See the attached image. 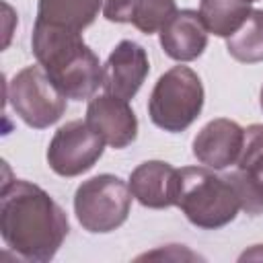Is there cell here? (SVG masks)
Returning <instances> with one entry per match:
<instances>
[{
    "label": "cell",
    "mask_w": 263,
    "mask_h": 263,
    "mask_svg": "<svg viewBox=\"0 0 263 263\" xmlns=\"http://www.w3.org/2000/svg\"><path fill=\"white\" fill-rule=\"evenodd\" d=\"M68 230L66 212L45 189L25 179H6L2 183L0 234L18 259L51 261Z\"/></svg>",
    "instance_id": "cell-1"
},
{
    "label": "cell",
    "mask_w": 263,
    "mask_h": 263,
    "mask_svg": "<svg viewBox=\"0 0 263 263\" xmlns=\"http://www.w3.org/2000/svg\"><path fill=\"white\" fill-rule=\"evenodd\" d=\"M31 49L39 66L68 99H92L103 86V66L78 31L35 21Z\"/></svg>",
    "instance_id": "cell-2"
},
{
    "label": "cell",
    "mask_w": 263,
    "mask_h": 263,
    "mask_svg": "<svg viewBox=\"0 0 263 263\" xmlns=\"http://www.w3.org/2000/svg\"><path fill=\"white\" fill-rule=\"evenodd\" d=\"M177 208L185 218L205 230L230 224L240 210V199L228 177H220L210 166L179 168Z\"/></svg>",
    "instance_id": "cell-3"
},
{
    "label": "cell",
    "mask_w": 263,
    "mask_h": 263,
    "mask_svg": "<svg viewBox=\"0 0 263 263\" xmlns=\"http://www.w3.org/2000/svg\"><path fill=\"white\" fill-rule=\"evenodd\" d=\"M201 107L203 84L187 66L166 70L156 80L148 99V115L152 123L171 134L187 129L199 117Z\"/></svg>",
    "instance_id": "cell-4"
},
{
    "label": "cell",
    "mask_w": 263,
    "mask_h": 263,
    "mask_svg": "<svg viewBox=\"0 0 263 263\" xmlns=\"http://www.w3.org/2000/svg\"><path fill=\"white\" fill-rule=\"evenodd\" d=\"M132 208L129 185L115 175H97L78 185L74 193V214L80 226L95 234L119 228Z\"/></svg>",
    "instance_id": "cell-5"
},
{
    "label": "cell",
    "mask_w": 263,
    "mask_h": 263,
    "mask_svg": "<svg viewBox=\"0 0 263 263\" xmlns=\"http://www.w3.org/2000/svg\"><path fill=\"white\" fill-rule=\"evenodd\" d=\"M6 99L29 127L45 129L62 119L68 97L41 66H27L6 84Z\"/></svg>",
    "instance_id": "cell-6"
},
{
    "label": "cell",
    "mask_w": 263,
    "mask_h": 263,
    "mask_svg": "<svg viewBox=\"0 0 263 263\" xmlns=\"http://www.w3.org/2000/svg\"><path fill=\"white\" fill-rule=\"evenodd\" d=\"M105 140L86 123L74 119L58 127L47 146V164L60 177H78L103 156Z\"/></svg>",
    "instance_id": "cell-7"
},
{
    "label": "cell",
    "mask_w": 263,
    "mask_h": 263,
    "mask_svg": "<svg viewBox=\"0 0 263 263\" xmlns=\"http://www.w3.org/2000/svg\"><path fill=\"white\" fill-rule=\"evenodd\" d=\"M238 168L228 175L240 199V210L251 216L263 214V123L245 129Z\"/></svg>",
    "instance_id": "cell-8"
},
{
    "label": "cell",
    "mask_w": 263,
    "mask_h": 263,
    "mask_svg": "<svg viewBox=\"0 0 263 263\" xmlns=\"http://www.w3.org/2000/svg\"><path fill=\"white\" fill-rule=\"evenodd\" d=\"M150 72L146 49L136 41L123 39L115 45L103 66V88L119 99H134Z\"/></svg>",
    "instance_id": "cell-9"
},
{
    "label": "cell",
    "mask_w": 263,
    "mask_h": 263,
    "mask_svg": "<svg viewBox=\"0 0 263 263\" xmlns=\"http://www.w3.org/2000/svg\"><path fill=\"white\" fill-rule=\"evenodd\" d=\"M86 123L111 148H125L138 136V117L125 99L115 95L92 97L86 107Z\"/></svg>",
    "instance_id": "cell-10"
},
{
    "label": "cell",
    "mask_w": 263,
    "mask_h": 263,
    "mask_svg": "<svg viewBox=\"0 0 263 263\" xmlns=\"http://www.w3.org/2000/svg\"><path fill=\"white\" fill-rule=\"evenodd\" d=\"M245 140V129L232 119H212L193 138V156L210 168L236 164Z\"/></svg>",
    "instance_id": "cell-11"
},
{
    "label": "cell",
    "mask_w": 263,
    "mask_h": 263,
    "mask_svg": "<svg viewBox=\"0 0 263 263\" xmlns=\"http://www.w3.org/2000/svg\"><path fill=\"white\" fill-rule=\"evenodd\" d=\"M179 168L164 160H146L138 164L129 175L132 195L152 210H164L177 205Z\"/></svg>",
    "instance_id": "cell-12"
},
{
    "label": "cell",
    "mask_w": 263,
    "mask_h": 263,
    "mask_svg": "<svg viewBox=\"0 0 263 263\" xmlns=\"http://www.w3.org/2000/svg\"><path fill=\"white\" fill-rule=\"evenodd\" d=\"M160 47L177 62L197 60L208 45V29L197 10H177L158 31Z\"/></svg>",
    "instance_id": "cell-13"
},
{
    "label": "cell",
    "mask_w": 263,
    "mask_h": 263,
    "mask_svg": "<svg viewBox=\"0 0 263 263\" xmlns=\"http://www.w3.org/2000/svg\"><path fill=\"white\" fill-rule=\"evenodd\" d=\"M175 12V0H105L103 6L107 21L134 25L146 35L158 33Z\"/></svg>",
    "instance_id": "cell-14"
},
{
    "label": "cell",
    "mask_w": 263,
    "mask_h": 263,
    "mask_svg": "<svg viewBox=\"0 0 263 263\" xmlns=\"http://www.w3.org/2000/svg\"><path fill=\"white\" fill-rule=\"evenodd\" d=\"M103 0H39L37 21L82 33L101 10Z\"/></svg>",
    "instance_id": "cell-15"
},
{
    "label": "cell",
    "mask_w": 263,
    "mask_h": 263,
    "mask_svg": "<svg viewBox=\"0 0 263 263\" xmlns=\"http://www.w3.org/2000/svg\"><path fill=\"white\" fill-rule=\"evenodd\" d=\"M251 2L247 0H201L199 16L216 37H230L251 14Z\"/></svg>",
    "instance_id": "cell-16"
},
{
    "label": "cell",
    "mask_w": 263,
    "mask_h": 263,
    "mask_svg": "<svg viewBox=\"0 0 263 263\" xmlns=\"http://www.w3.org/2000/svg\"><path fill=\"white\" fill-rule=\"evenodd\" d=\"M228 53L242 64L263 62V10L253 8L236 33L226 37Z\"/></svg>",
    "instance_id": "cell-17"
},
{
    "label": "cell",
    "mask_w": 263,
    "mask_h": 263,
    "mask_svg": "<svg viewBox=\"0 0 263 263\" xmlns=\"http://www.w3.org/2000/svg\"><path fill=\"white\" fill-rule=\"evenodd\" d=\"M245 259H263V245H255L251 251H245L240 255V261H245Z\"/></svg>",
    "instance_id": "cell-18"
},
{
    "label": "cell",
    "mask_w": 263,
    "mask_h": 263,
    "mask_svg": "<svg viewBox=\"0 0 263 263\" xmlns=\"http://www.w3.org/2000/svg\"><path fill=\"white\" fill-rule=\"evenodd\" d=\"M259 101H261V109H263V86H261V95H259Z\"/></svg>",
    "instance_id": "cell-19"
},
{
    "label": "cell",
    "mask_w": 263,
    "mask_h": 263,
    "mask_svg": "<svg viewBox=\"0 0 263 263\" xmlns=\"http://www.w3.org/2000/svg\"><path fill=\"white\" fill-rule=\"evenodd\" d=\"M247 2H257V0H247Z\"/></svg>",
    "instance_id": "cell-20"
}]
</instances>
